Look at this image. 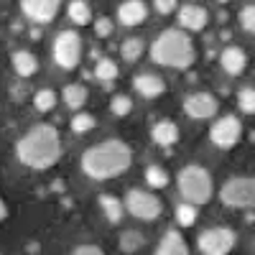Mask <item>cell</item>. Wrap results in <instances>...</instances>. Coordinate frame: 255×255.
Here are the masks:
<instances>
[{
  "mask_svg": "<svg viewBox=\"0 0 255 255\" xmlns=\"http://www.w3.org/2000/svg\"><path fill=\"white\" fill-rule=\"evenodd\" d=\"M133 163V151L130 145L123 140H102L92 148H87V153L82 156V171L90 179L108 181L128 171Z\"/></svg>",
  "mask_w": 255,
  "mask_h": 255,
  "instance_id": "1",
  "label": "cell"
},
{
  "mask_svg": "<svg viewBox=\"0 0 255 255\" xmlns=\"http://www.w3.org/2000/svg\"><path fill=\"white\" fill-rule=\"evenodd\" d=\"M18 161L28 168H51L61 158V140L54 125H36L15 145Z\"/></svg>",
  "mask_w": 255,
  "mask_h": 255,
  "instance_id": "2",
  "label": "cell"
},
{
  "mask_svg": "<svg viewBox=\"0 0 255 255\" xmlns=\"http://www.w3.org/2000/svg\"><path fill=\"white\" fill-rule=\"evenodd\" d=\"M151 59L161 67H171V69H189L197 59V49L184 31L168 28L163 31L151 46Z\"/></svg>",
  "mask_w": 255,
  "mask_h": 255,
  "instance_id": "3",
  "label": "cell"
},
{
  "mask_svg": "<svg viewBox=\"0 0 255 255\" xmlns=\"http://www.w3.org/2000/svg\"><path fill=\"white\" fill-rule=\"evenodd\" d=\"M179 194L184 197V202L189 204H207L212 199V194H215V184H212V176L207 168L202 166H184L179 171Z\"/></svg>",
  "mask_w": 255,
  "mask_h": 255,
  "instance_id": "4",
  "label": "cell"
},
{
  "mask_svg": "<svg viewBox=\"0 0 255 255\" xmlns=\"http://www.w3.org/2000/svg\"><path fill=\"white\" fill-rule=\"evenodd\" d=\"M220 199L235 209H255V179H232L222 186Z\"/></svg>",
  "mask_w": 255,
  "mask_h": 255,
  "instance_id": "5",
  "label": "cell"
},
{
  "mask_svg": "<svg viewBox=\"0 0 255 255\" xmlns=\"http://www.w3.org/2000/svg\"><path fill=\"white\" fill-rule=\"evenodd\" d=\"M125 209L130 212L135 220L153 222V220H158L163 204L156 194H148V191H140V189H130L128 191V199H125Z\"/></svg>",
  "mask_w": 255,
  "mask_h": 255,
  "instance_id": "6",
  "label": "cell"
},
{
  "mask_svg": "<svg viewBox=\"0 0 255 255\" xmlns=\"http://www.w3.org/2000/svg\"><path fill=\"white\" fill-rule=\"evenodd\" d=\"M82 59V41L74 31H61L54 41V61L61 69H74Z\"/></svg>",
  "mask_w": 255,
  "mask_h": 255,
  "instance_id": "7",
  "label": "cell"
},
{
  "mask_svg": "<svg viewBox=\"0 0 255 255\" xmlns=\"http://www.w3.org/2000/svg\"><path fill=\"white\" fill-rule=\"evenodd\" d=\"M235 248V232L227 227H209L199 235V250L204 255H230Z\"/></svg>",
  "mask_w": 255,
  "mask_h": 255,
  "instance_id": "8",
  "label": "cell"
},
{
  "mask_svg": "<svg viewBox=\"0 0 255 255\" xmlns=\"http://www.w3.org/2000/svg\"><path fill=\"white\" fill-rule=\"evenodd\" d=\"M209 138H212V143H215L217 148H232V145H238V140L243 138V125H240V120L235 115H225V118H220L215 125H212Z\"/></svg>",
  "mask_w": 255,
  "mask_h": 255,
  "instance_id": "9",
  "label": "cell"
},
{
  "mask_svg": "<svg viewBox=\"0 0 255 255\" xmlns=\"http://www.w3.org/2000/svg\"><path fill=\"white\" fill-rule=\"evenodd\" d=\"M217 97H212L209 92H194L184 100V113L194 120H204V118H212L217 113Z\"/></svg>",
  "mask_w": 255,
  "mask_h": 255,
  "instance_id": "10",
  "label": "cell"
},
{
  "mask_svg": "<svg viewBox=\"0 0 255 255\" xmlns=\"http://www.w3.org/2000/svg\"><path fill=\"white\" fill-rule=\"evenodd\" d=\"M61 0H23V13L33 23H51L59 13Z\"/></svg>",
  "mask_w": 255,
  "mask_h": 255,
  "instance_id": "11",
  "label": "cell"
},
{
  "mask_svg": "<svg viewBox=\"0 0 255 255\" xmlns=\"http://www.w3.org/2000/svg\"><path fill=\"white\" fill-rule=\"evenodd\" d=\"M118 18H120L123 26H138L148 18V5L143 0H125L118 8Z\"/></svg>",
  "mask_w": 255,
  "mask_h": 255,
  "instance_id": "12",
  "label": "cell"
},
{
  "mask_svg": "<svg viewBox=\"0 0 255 255\" xmlns=\"http://www.w3.org/2000/svg\"><path fill=\"white\" fill-rule=\"evenodd\" d=\"M133 87H135V92H138L140 97H145V100H156V97H161V95L166 92L163 79L156 77V74H138V77L133 79Z\"/></svg>",
  "mask_w": 255,
  "mask_h": 255,
  "instance_id": "13",
  "label": "cell"
},
{
  "mask_svg": "<svg viewBox=\"0 0 255 255\" xmlns=\"http://www.w3.org/2000/svg\"><path fill=\"white\" fill-rule=\"evenodd\" d=\"M179 23L186 31H202L207 26V10L197 3H189V5L179 8Z\"/></svg>",
  "mask_w": 255,
  "mask_h": 255,
  "instance_id": "14",
  "label": "cell"
},
{
  "mask_svg": "<svg viewBox=\"0 0 255 255\" xmlns=\"http://www.w3.org/2000/svg\"><path fill=\"white\" fill-rule=\"evenodd\" d=\"M151 138L161 148H171L174 143H179V125L174 120H158L151 130Z\"/></svg>",
  "mask_w": 255,
  "mask_h": 255,
  "instance_id": "15",
  "label": "cell"
},
{
  "mask_svg": "<svg viewBox=\"0 0 255 255\" xmlns=\"http://www.w3.org/2000/svg\"><path fill=\"white\" fill-rule=\"evenodd\" d=\"M220 64H222V69H225L227 74L238 77V74L248 67V56H245V51L238 49V46H227V49L222 51V56H220Z\"/></svg>",
  "mask_w": 255,
  "mask_h": 255,
  "instance_id": "16",
  "label": "cell"
},
{
  "mask_svg": "<svg viewBox=\"0 0 255 255\" xmlns=\"http://www.w3.org/2000/svg\"><path fill=\"white\" fill-rule=\"evenodd\" d=\"M156 255H189V245L176 230H168L156 248Z\"/></svg>",
  "mask_w": 255,
  "mask_h": 255,
  "instance_id": "17",
  "label": "cell"
},
{
  "mask_svg": "<svg viewBox=\"0 0 255 255\" xmlns=\"http://www.w3.org/2000/svg\"><path fill=\"white\" fill-rule=\"evenodd\" d=\"M13 69H15V74L18 77H33L36 74V69H38V59L31 54V51H15L13 54Z\"/></svg>",
  "mask_w": 255,
  "mask_h": 255,
  "instance_id": "18",
  "label": "cell"
},
{
  "mask_svg": "<svg viewBox=\"0 0 255 255\" xmlns=\"http://www.w3.org/2000/svg\"><path fill=\"white\" fill-rule=\"evenodd\" d=\"M64 102L69 105L72 110H82L84 105H87V87H82V84H67V87H64Z\"/></svg>",
  "mask_w": 255,
  "mask_h": 255,
  "instance_id": "19",
  "label": "cell"
},
{
  "mask_svg": "<svg viewBox=\"0 0 255 255\" xmlns=\"http://www.w3.org/2000/svg\"><path fill=\"white\" fill-rule=\"evenodd\" d=\"M100 209H102V215L108 217V222H113V225H118L123 220V202L110 197V194L100 197Z\"/></svg>",
  "mask_w": 255,
  "mask_h": 255,
  "instance_id": "20",
  "label": "cell"
},
{
  "mask_svg": "<svg viewBox=\"0 0 255 255\" xmlns=\"http://www.w3.org/2000/svg\"><path fill=\"white\" fill-rule=\"evenodd\" d=\"M69 18H72V23H77V26L92 23V8H90V3H84V0H72V3H69Z\"/></svg>",
  "mask_w": 255,
  "mask_h": 255,
  "instance_id": "21",
  "label": "cell"
},
{
  "mask_svg": "<svg viewBox=\"0 0 255 255\" xmlns=\"http://www.w3.org/2000/svg\"><path fill=\"white\" fill-rule=\"evenodd\" d=\"M33 108H36L38 113H49V110H54V108H56V92L49 90V87L38 90V92L33 95Z\"/></svg>",
  "mask_w": 255,
  "mask_h": 255,
  "instance_id": "22",
  "label": "cell"
},
{
  "mask_svg": "<svg viewBox=\"0 0 255 255\" xmlns=\"http://www.w3.org/2000/svg\"><path fill=\"white\" fill-rule=\"evenodd\" d=\"M143 41L140 38H128V41H123V46H120V54H123V59L125 61H138L140 56H143Z\"/></svg>",
  "mask_w": 255,
  "mask_h": 255,
  "instance_id": "23",
  "label": "cell"
},
{
  "mask_svg": "<svg viewBox=\"0 0 255 255\" xmlns=\"http://www.w3.org/2000/svg\"><path fill=\"white\" fill-rule=\"evenodd\" d=\"M95 77L100 82H113L118 79V64L113 59H100L97 61V67H95Z\"/></svg>",
  "mask_w": 255,
  "mask_h": 255,
  "instance_id": "24",
  "label": "cell"
},
{
  "mask_svg": "<svg viewBox=\"0 0 255 255\" xmlns=\"http://www.w3.org/2000/svg\"><path fill=\"white\" fill-rule=\"evenodd\" d=\"M95 125H97V120H95L90 113H77V115L72 118V133L84 135V133L95 130Z\"/></svg>",
  "mask_w": 255,
  "mask_h": 255,
  "instance_id": "25",
  "label": "cell"
},
{
  "mask_svg": "<svg viewBox=\"0 0 255 255\" xmlns=\"http://www.w3.org/2000/svg\"><path fill=\"white\" fill-rule=\"evenodd\" d=\"M110 113L115 118H128L133 113V100L128 97V95H115L113 102H110Z\"/></svg>",
  "mask_w": 255,
  "mask_h": 255,
  "instance_id": "26",
  "label": "cell"
},
{
  "mask_svg": "<svg viewBox=\"0 0 255 255\" xmlns=\"http://www.w3.org/2000/svg\"><path fill=\"white\" fill-rule=\"evenodd\" d=\"M145 181L151 189H163L168 184V174H166V168L161 166H148L145 168Z\"/></svg>",
  "mask_w": 255,
  "mask_h": 255,
  "instance_id": "27",
  "label": "cell"
},
{
  "mask_svg": "<svg viewBox=\"0 0 255 255\" xmlns=\"http://www.w3.org/2000/svg\"><path fill=\"white\" fill-rule=\"evenodd\" d=\"M176 222H179L181 227H191V225L197 222V207L189 204V202L179 204V207H176Z\"/></svg>",
  "mask_w": 255,
  "mask_h": 255,
  "instance_id": "28",
  "label": "cell"
},
{
  "mask_svg": "<svg viewBox=\"0 0 255 255\" xmlns=\"http://www.w3.org/2000/svg\"><path fill=\"white\" fill-rule=\"evenodd\" d=\"M140 248H143V235H140V232H135V230H128L125 235L120 238V250L123 253H135Z\"/></svg>",
  "mask_w": 255,
  "mask_h": 255,
  "instance_id": "29",
  "label": "cell"
},
{
  "mask_svg": "<svg viewBox=\"0 0 255 255\" xmlns=\"http://www.w3.org/2000/svg\"><path fill=\"white\" fill-rule=\"evenodd\" d=\"M238 105L248 115H255V87H243L238 92Z\"/></svg>",
  "mask_w": 255,
  "mask_h": 255,
  "instance_id": "30",
  "label": "cell"
},
{
  "mask_svg": "<svg viewBox=\"0 0 255 255\" xmlns=\"http://www.w3.org/2000/svg\"><path fill=\"white\" fill-rule=\"evenodd\" d=\"M240 26H243L248 33L255 36V5H245V8L240 10Z\"/></svg>",
  "mask_w": 255,
  "mask_h": 255,
  "instance_id": "31",
  "label": "cell"
},
{
  "mask_svg": "<svg viewBox=\"0 0 255 255\" xmlns=\"http://www.w3.org/2000/svg\"><path fill=\"white\" fill-rule=\"evenodd\" d=\"M95 33H97L100 38H108V36L113 33V20H110V18H97V20H95Z\"/></svg>",
  "mask_w": 255,
  "mask_h": 255,
  "instance_id": "32",
  "label": "cell"
},
{
  "mask_svg": "<svg viewBox=\"0 0 255 255\" xmlns=\"http://www.w3.org/2000/svg\"><path fill=\"white\" fill-rule=\"evenodd\" d=\"M153 5L161 15H168V13H174L179 8V0H153Z\"/></svg>",
  "mask_w": 255,
  "mask_h": 255,
  "instance_id": "33",
  "label": "cell"
},
{
  "mask_svg": "<svg viewBox=\"0 0 255 255\" xmlns=\"http://www.w3.org/2000/svg\"><path fill=\"white\" fill-rule=\"evenodd\" d=\"M72 255H105L100 248H95V245H82V248H77Z\"/></svg>",
  "mask_w": 255,
  "mask_h": 255,
  "instance_id": "34",
  "label": "cell"
},
{
  "mask_svg": "<svg viewBox=\"0 0 255 255\" xmlns=\"http://www.w3.org/2000/svg\"><path fill=\"white\" fill-rule=\"evenodd\" d=\"M8 217V207H5V202L0 199V220H5Z\"/></svg>",
  "mask_w": 255,
  "mask_h": 255,
  "instance_id": "35",
  "label": "cell"
},
{
  "mask_svg": "<svg viewBox=\"0 0 255 255\" xmlns=\"http://www.w3.org/2000/svg\"><path fill=\"white\" fill-rule=\"evenodd\" d=\"M217 3H230V0H217Z\"/></svg>",
  "mask_w": 255,
  "mask_h": 255,
  "instance_id": "36",
  "label": "cell"
}]
</instances>
